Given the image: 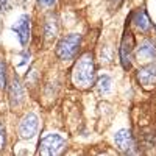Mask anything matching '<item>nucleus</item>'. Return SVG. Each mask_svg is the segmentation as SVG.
Segmentation results:
<instances>
[{
  "label": "nucleus",
  "instance_id": "15",
  "mask_svg": "<svg viewBox=\"0 0 156 156\" xmlns=\"http://www.w3.org/2000/svg\"><path fill=\"white\" fill-rule=\"evenodd\" d=\"M5 148V128L0 123V150Z\"/></svg>",
  "mask_w": 156,
  "mask_h": 156
},
{
  "label": "nucleus",
  "instance_id": "2",
  "mask_svg": "<svg viewBox=\"0 0 156 156\" xmlns=\"http://www.w3.org/2000/svg\"><path fill=\"white\" fill-rule=\"evenodd\" d=\"M81 45V34L78 33H70L67 36H64L56 45V56L61 61H69L73 59L80 50Z\"/></svg>",
  "mask_w": 156,
  "mask_h": 156
},
{
  "label": "nucleus",
  "instance_id": "3",
  "mask_svg": "<svg viewBox=\"0 0 156 156\" xmlns=\"http://www.w3.org/2000/svg\"><path fill=\"white\" fill-rule=\"evenodd\" d=\"M66 145V139L59 134L55 133H48L45 134L41 142H39V154H44V156H53V154H59L61 150Z\"/></svg>",
  "mask_w": 156,
  "mask_h": 156
},
{
  "label": "nucleus",
  "instance_id": "17",
  "mask_svg": "<svg viewBox=\"0 0 156 156\" xmlns=\"http://www.w3.org/2000/svg\"><path fill=\"white\" fill-rule=\"evenodd\" d=\"M108 2H109L111 8H119L120 3H122V0H108Z\"/></svg>",
  "mask_w": 156,
  "mask_h": 156
},
{
  "label": "nucleus",
  "instance_id": "9",
  "mask_svg": "<svg viewBox=\"0 0 156 156\" xmlns=\"http://www.w3.org/2000/svg\"><path fill=\"white\" fill-rule=\"evenodd\" d=\"M12 30L16 31L22 45H27L30 41V17L28 14H22L19 20L12 25Z\"/></svg>",
  "mask_w": 156,
  "mask_h": 156
},
{
  "label": "nucleus",
  "instance_id": "8",
  "mask_svg": "<svg viewBox=\"0 0 156 156\" xmlns=\"http://www.w3.org/2000/svg\"><path fill=\"white\" fill-rule=\"evenodd\" d=\"M137 81L145 89L156 86V62H151L137 70Z\"/></svg>",
  "mask_w": 156,
  "mask_h": 156
},
{
  "label": "nucleus",
  "instance_id": "6",
  "mask_svg": "<svg viewBox=\"0 0 156 156\" xmlns=\"http://www.w3.org/2000/svg\"><path fill=\"white\" fill-rule=\"evenodd\" d=\"M114 142L117 148L123 153H134V139L129 129H119L114 134Z\"/></svg>",
  "mask_w": 156,
  "mask_h": 156
},
{
  "label": "nucleus",
  "instance_id": "5",
  "mask_svg": "<svg viewBox=\"0 0 156 156\" xmlns=\"http://www.w3.org/2000/svg\"><path fill=\"white\" fill-rule=\"evenodd\" d=\"M37 125H39V119L34 112L25 114L19 123V136L22 139H31L37 131Z\"/></svg>",
  "mask_w": 156,
  "mask_h": 156
},
{
  "label": "nucleus",
  "instance_id": "10",
  "mask_svg": "<svg viewBox=\"0 0 156 156\" xmlns=\"http://www.w3.org/2000/svg\"><path fill=\"white\" fill-rule=\"evenodd\" d=\"M136 56H137L139 61H151V59H154L156 58V45L153 44V41L145 39V41L137 47Z\"/></svg>",
  "mask_w": 156,
  "mask_h": 156
},
{
  "label": "nucleus",
  "instance_id": "1",
  "mask_svg": "<svg viewBox=\"0 0 156 156\" xmlns=\"http://www.w3.org/2000/svg\"><path fill=\"white\" fill-rule=\"evenodd\" d=\"M72 81L76 87L87 89L95 81V64L90 53H83L75 62L72 70Z\"/></svg>",
  "mask_w": 156,
  "mask_h": 156
},
{
  "label": "nucleus",
  "instance_id": "12",
  "mask_svg": "<svg viewBox=\"0 0 156 156\" xmlns=\"http://www.w3.org/2000/svg\"><path fill=\"white\" fill-rule=\"evenodd\" d=\"M58 31H59V23H58V17L55 14H48L45 17V23H44V33H45V37L48 41L55 39L58 36Z\"/></svg>",
  "mask_w": 156,
  "mask_h": 156
},
{
  "label": "nucleus",
  "instance_id": "16",
  "mask_svg": "<svg viewBox=\"0 0 156 156\" xmlns=\"http://www.w3.org/2000/svg\"><path fill=\"white\" fill-rule=\"evenodd\" d=\"M37 2L41 3L42 6H51V5L56 2V0H37Z\"/></svg>",
  "mask_w": 156,
  "mask_h": 156
},
{
  "label": "nucleus",
  "instance_id": "14",
  "mask_svg": "<svg viewBox=\"0 0 156 156\" xmlns=\"http://www.w3.org/2000/svg\"><path fill=\"white\" fill-rule=\"evenodd\" d=\"M109 89H111V78L108 75H103L98 80V90L101 94H106L109 92Z\"/></svg>",
  "mask_w": 156,
  "mask_h": 156
},
{
  "label": "nucleus",
  "instance_id": "13",
  "mask_svg": "<svg viewBox=\"0 0 156 156\" xmlns=\"http://www.w3.org/2000/svg\"><path fill=\"white\" fill-rule=\"evenodd\" d=\"M6 89V62L5 56L0 53V95L5 92Z\"/></svg>",
  "mask_w": 156,
  "mask_h": 156
},
{
  "label": "nucleus",
  "instance_id": "4",
  "mask_svg": "<svg viewBox=\"0 0 156 156\" xmlns=\"http://www.w3.org/2000/svg\"><path fill=\"white\" fill-rule=\"evenodd\" d=\"M133 51H134V36L129 31V28H126L123 31V37L120 42V62H122L123 69L126 70L131 67Z\"/></svg>",
  "mask_w": 156,
  "mask_h": 156
},
{
  "label": "nucleus",
  "instance_id": "7",
  "mask_svg": "<svg viewBox=\"0 0 156 156\" xmlns=\"http://www.w3.org/2000/svg\"><path fill=\"white\" fill-rule=\"evenodd\" d=\"M8 97H9V105L11 108L19 106L25 98V92H23V86L20 83V80L17 78V75H14L9 81V90H8Z\"/></svg>",
  "mask_w": 156,
  "mask_h": 156
},
{
  "label": "nucleus",
  "instance_id": "18",
  "mask_svg": "<svg viewBox=\"0 0 156 156\" xmlns=\"http://www.w3.org/2000/svg\"><path fill=\"white\" fill-rule=\"evenodd\" d=\"M8 2H9V0H0V11H3V9L6 8Z\"/></svg>",
  "mask_w": 156,
  "mask_h": 156
},
{
  "label": "nucleus",
  "instance_id": "11",
  "mask_svg": "<svg viewBox=\"0 0 156 156\" xmlns=\"http://www.w3.org/2000/svg\"><path fill=\"white\" fill-rule=\"evenodd\" d=\"M133 23H134V27L142 33H147L151 28V22H150V19L147 16V11L144 8H139L137 11L133 12Z\"/></svg>",
  "mask_w": 156,
  "mask_h": 156
}]
</instances>
